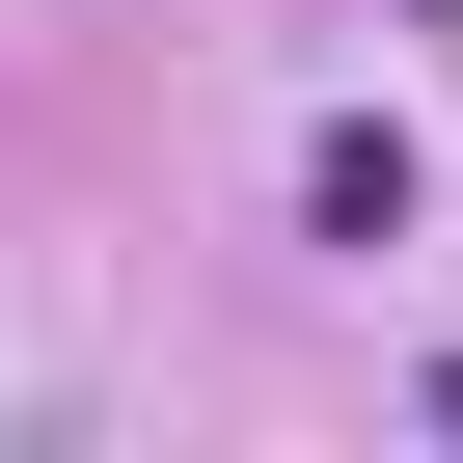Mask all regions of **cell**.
<instances>
[{
	"label": "cell",
	"mask_w": 463,
	"mask_h": 463,
	"mask_svg": "<svg viewBox=\"0 0 463 463\" xmlns=\"http://www.w3.org/2000/svg\"><path fill=\"white\" fill-rule=\"evenodd\" d=\"M300 218H327V246H409V137L327 109V137H300Z\"/></svg>",
	"instance_id": "cell-1"
},
{
	"label": "cell",
	"mask_w": 463,
	"mask_h": 463,
	"mask_svg": "<svg viewBox=\"0 0 463 463\" xmlns=\"http://www.w3.org/2000/svg\"><path fill=\"white\" fill-rule=\"evenodd\" d=\"M436 436H463V354H436Z\"/></svg>",
	"instance_id": "cell-2"
}]
</instances>
